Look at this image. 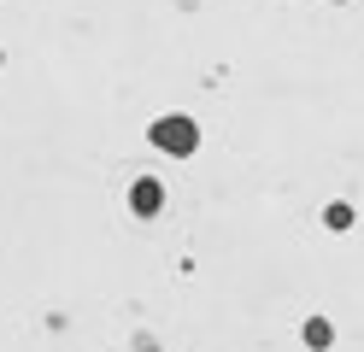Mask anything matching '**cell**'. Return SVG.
Wrapping results in <instances>:
<instances>
[{"mask_svg":"<svg viewBox=\"0 0 364 352\" xmlns=\"http://www.w3.org/2000/svg\"><path fill=\"white\" fill-rule=\"evenodd\" d=\"M153 141L171 147V153H188L194 147V124H188V117H165V124H153Z\"/></svg>","mask_w":364,"mask_h":352,"instance_id":"6da1fadb","label":"cell"},{"mask_svg":"<svg viewBox=\"0 0 364 352\" xmlns=\"http://www.w3.org/2000/svg\"><path fill=\"white\" fill-rule=\"evenodd\" d=\"M129 200H135V211H141V218H153V211L165 206V188H159V182H135Z\"/></svg>","mask_w":364,"mask_h":352,"instance_id":"7a4b0ae2","label":"cell"}]
</instances>
